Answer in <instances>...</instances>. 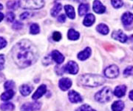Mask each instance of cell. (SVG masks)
I'll return each instance as SVG.
<instances>
[{
    "mask_svg": "<svg viewBox=\"0 0 133 111\" xmlns=\"http://www.w3.org/2000/svg\"><path fill=\"white\" fill-rule=\"evenodd\" d=\"M93 10L97 14H104L106 11V8L103 4L99 1H94L93 2Z\"/></svg>",
    "mask_w": 133,
    "mask_h": 111,
    "instance_id": "14",
    "label": "cell"
},
{
    "mask_svg": "<svg viewBox=\"0 0 133 111\" xmlns=\"http://www.w3.org/2000/svg\"><path fill=\"white\" fill-rule=\"evenodd\" d=\"M124 108V103L121 100L115 101L112 105V111H122Z\"/></svg>",
    "mask_w": 133,
    "mask_h": 111,
    "instance_id": "21",
    "label": "cell"
},
{
    "mask_svg": "<svg viewBox=\"0 0 133 111\" xmlns=\"http://www.w3.org/2000/svg\"><path fill=\"white\" fill-rule=\"evenodd\" d=\"M14 105L12 103H5L0 106V109L2 111H12L14 110Z\"/></svg>",
    "mask_w": 133,
    "mask_h": 111,
    "instance_id": "26",
    "label": "cell"
},
{
    "mask_svg": "<svg viewBox=\"0 0 133 111\" xmlns=\"http://www.w3.org/2000/svg\"><path fill=\"white\" fill-rule=\"evenodd\" d=\"M19 6V1H11V2H8L7 3V7L9 9H13V10H16Z\"/></svg>",
    "mask_w": 133,
    "mask_h": 111,
    "instance_id": "27",
    "label": "cell"
},
{
    "mask_svg": "<svg viewBox=\"0 0 133 111\" xmlns=\"http://www.w3.org/2000/svg\"><path fill=\"white\" fill-rule=\"evenodd\" d=\"M92 50L90 48H86L84 50L81 51L78 54V58L81 61H84L90 56Z\"/></svg>",
    "mask_w": 133,
    "mask_h": 111,
    "instance_id": "15",
    "label": "cell"
},
{
    "mask_svg": "<svg viewBox=\"0 0 133 111\" xmlns=\"http://www.w3.org/2000/svg\"><path fill=\"white\" fill-rule=\"evenodd\" d=\"M68 96H69L70 101H71L72 103H79V102L82 101V98H81V95L75 90H70L69 92Z\"/></svg>",
    "mask_w": 133,
    "mask_h": 111,
    "instance_id": "11",
    "label": "cell"
},
{
    "mask_svg": "<svg viewBox=\"0 0 133 111\" xmlns=\"http://www.w3.org/2000/svg\"><path fill=\"white\" fill-rule=\"evenodd\" d=\"M3 9V5H2L1 3H0V10H2Z\"/></svg>",
    "mask_w": 133,
    "mask_h": 111,
    "instance_id": "42",
    "label": "cell"
},
{
    "mask_svg": "<svg viewBox=\"0 0 133 111\" xmlns=\"http://www.w3.org/2000/svg\"><path fill=\"white\" fill-rule=\"evenodd\" d=\"M15 86V83L13 81H8L5 83V90H12Z\"/></svg>",
    "mask_w": 133,
    "mask_h": 111,
    "instance_id": "31",
    "label": "cell"
},
{
    "mask_svg": "<svg viewBox=\"0 0 133 111\" xmlns=\"http://www.w3.org/2000/svg\"><path fill=\"white\" fill-rule=\"evenodd\" d=\"M44 2L41 0H30V1H22L19 2V6L24 9L30 10H37L44 7Z\"/></svg>",
    "mask_w": 133,
    "mask_h": 111,
    "instance_id": "4",
    "label": "cell"
},
{
    "mask_svg": "<svg viewBox=\"0 0 133 111\" xmlns=\"http://www.w3.org/2000/svg\"><path fill=\"white\" fill-rule=\"evenodd\" d=\"M6 19H7L8 22H14L15 19V14L13 12H11V11L7 13V14H6Z\"/></svg>",
    "mask_w": 133,
    "mask_h": 111,
    "instance_id": "32",
    "label": "cell"
},
{
    "mask_svg": "<svg viewBox=\"0 0 133 111\" xmlns=\"http://www.w3.org/2000/svg\"><path fill=\"white\" fill-rule=\"evenodd\" d=\"M96 30L98 32H99L100 34H103V35H107L109 33V28L107 27V25L105 24H99L96 27Z\"/></svg>",
    "mask_w": 133,
    "mask_h": 111,
    "instance_id": "22",
    "label": "cell"
},
{
    "mask_svg": "<svg viewBox=\"0 0 133 111\" xmlns=\"http://www.w3.org/2000/svg\"><path fill=\"white\" fill-rule=\"evenodd\" d=\"M52 39H53L54 41H56V42L60 41L61 39H62V34H60L59 32H57V31L54 32L52 34Z\"/></svg>",
    "mask_w": 133,
    "mask_h": 111,
    "instance_id": "35",
    "label": "cell"
},
{
    "mask_svg": "<svg viewBox=\"0 0 133 111\" xmlns=\"http://www.w3.org/2000/svg\"><path fill=\"white\" fill-rule=\"evenodd\" d=\"M76 111H95L93 108H92L90 105H83L79 107Z\"/></svg>",
    "mask_w": 133,
    "mask_h": 111,
    "instance_id": "29",
    "label": "cell"
},
{
    "mask_svg": "<svg viewBox=\"0 0 133 111\" xmlns=\"http://www.w3.org/2000/svg\"><path fill=\"white\" fill-rule=\"evenodd\" d=\"M127 91V87L125 85H119L115 87L114 90V94L115 96L121 98L124 96Z\"/></svg>",
    "mask_w": 133,
    "mask_h": 111,
    "instance_id": "16",
    "label": "cell"
},
{
    "mask_svg": "<svg viewBox=\"0 0 133 111\" xmlns=\"http://www.w3.org/2000/svg\"><path fill=\"white\" fill-rule=\"evenodd\" d=\"M58 86L61 88V90L65 91L69 90L72 86V81L68 78H63L59 80Z\"/></svg>",
    "mask_w": 133,
    "mask_h": 111,
    "instance_id": "10",
    "label": "cell"
},
{
    "mask_svg": "<svg viewBox=\"0 0 133 111\" xmlns=\"http://www.w3.org/2000/svg\"><path fill=\"white\" fill-rule=\"evenodd\" d=\"M95 20V18L94 15H92V14H89L86 15L85 18H84V22H83V24L87 27H90V26L94 24Z\"/></svg>",
    "mask_w": 133,
    "mask_h": 111,
    "instance_id": "17",
    "label": "cell"
},
{
    "mask_svg": "<svg viewBox=\"0 0 133 111\" xmlns=\"http://www.w3.org/2000/svg\"><path fill=\"white\" fill-rule=\"evenodd\" d=\"M65 20H66V16H65V15L64 14H61L58 17V21L59 22H61V23L64 22Z\"/></svg>",
    "mask_w": 133,
    "mask_h": 111,
    "instance_id": "39",
    "label": "cell"
},
{
    "mask_svg": "<svg viewBox=\"0 0 133 111\" xmlns=\"http://www.w3.org/2000/svg\"><path fill=\"white\" fill-rule=\"evenodd\" d=\"M124 74L125 76H132L133 75V66H129L124 70Z\"/></svg>",
    "mask_w": 133,
    "mask_h": 111,
    "instance_id": "33",
    "label": "cell"
},
{
    "mask_svg": "<svg viewBox=\"0 0 133 111\" xmlns=\"http://www.w3.org/2000/svg\"><path fill=\"white\" fill-rule=\"evenodd\" d=\"M32 90H33V87L28 84H23L19 87V91L21 93V94L24 96H28L29 94H30Z\"/></svg>",
    "mask_w": 133,
    "mask_h": 111,
    "instance_id": "18",
    "label": "cell"
},
{
    "mask_svg": "<svg viewBox=\"0 0 133 111\" xmlns=\"http://www.w3.org/2000/svg\"><path fill=\"white\" fill-rule=\"evenodd\" d=\"M22 27H23V24L20 21H16L13 24V28L14 30H16L22 28Z\"/></svg>",
    "mask_w": 133,
    "mask_h": 111,
    "instance_id": "34",
    "label": "cell"
},
{
    "mask_svg": "<svg viewBox=\"0 0 133 111\" xmlns=\"http://www.w3.org/2000/svg\"><path fill=\"white\" fill-rule=\"evenodd\" d=\"M5 66V56L0 54V70H3Z\"/></svg>",
    "mask_w": 133,
    "mask_h": 111,
    "instance_id": "36",
    "label": "cell"
},
{
    "mask_svg": "<svg viewBox=\"0 0 133 111\" xmlns=\"http://www.w3.org/2000/svg\"><path fill=\"white\" fill-rule=\"evenodd\" d=\"M95 99L100 103H106L112 99V91L109 87L102 88L95 95Z\"/></svg>",
    "mask_w": 133,
    "mask_h": 111,
    "instance_id": "3",
    "label": "cell"
},
{
    "mask_svg": "<svg viewBox=\"0 0 133 111\" xmlns=\"http://www.w3.org/2000/svg\"><path fill=\"white\" fill-rule=\"evenodd\" d=\"M89 10V5L88 4H81L78 7V14L80 16L87 15Z\"/></svg>",
    "mask_w": 133,
    "mask_h": 111,
    "instance_id": "24",
    "label": "cell"
},
{
    "mask_svg": "<svg viewBox=\"0 0 133 111\" xmlns=\"http://www.w3.org/2000/svg\"><path fill=\"white\" fill-rule=\"evenodd\" d=\"M119 74V68L115 64H112L104 70V75L109 79H115Z\"/></svg>",
    "mask_w": 133,
    "mask_h": 111,
    "instance_id": "5",
    "label": "cell"
},
{
    "mask_svg": "<svg viewBox=\"0 0 133 111\" xmlns=\"http://www.w3.org/2000/svg\"><path fill=\"white\" fill-rule=\"evenodd\" d=\"M112 38L115 40H118L119 42H121L122 43H125L128 40L127 36L121 30L113 31V33L112 34Z\"/></svg>",
    "mask_w": 133,
    "mask_h": 111,
    "instance_id": "8",
    "label": "cell"
},
{
    "mask_svg": "<svg viewBox=\"0 0 133 111\" xmlns=\"http://www.w3.org/2000/svg\"><path fill=\"white\" fill-rule=\"evenodd\" d=\"M80 34L78 32L76 31L74 29L69 30L68 31V38L70 40H77L79 38Z\"/></svg>",
    "mask_w": 133,
    "mask_h": 111,
    "instance_id": "25",
    "label": "cell"
},
{
    "mask_svg": "<svg viewBox=\"0 0 133 111\" xmlns=\"http://www.w3.org/2000/svg\"><path fill=\"white\" fill-rule=\"evenodd\" d=\"M30 16V13H29V12H24L23 14H22L21 16H20V19L21 20H24L26 19H28Z\"/></svg>",
    "mask_w": 133,
    "mask_h": 111,
    "instance_id": "38",
    "label": "cell"
},
{
    "mask_svg": "<svg viewBox=\"0 0 133 111\" xmlns=\"http://www.w3.org/2000/svg\"><path fill=\"white\" fill-rule=\"evenodd\" d=\"M11 56L14 62L19 68L30 66L38 59V53L36 47L28 39H22L14 45Z\"/></svg>",
    "mask_w": 133,
    "mask_h": 111,
    "instance_id": "1",
    "label": "cell"
},
{
    "mask_svg": "<svg viewBox=\"0 0 133 111\" xmlns=\"http://www.w3.org/2000/svg\"><path fill=\"white\" fill-rule=\"evenodd\" d=\"M41 103L33 102V103H25L21 107V111H36L41 108Z\"/></svg>",
    "mask_w": 133,
    "mask_h": 111,
    "instance_id": "7",
    "label": "cell"
},
{
    "mask_svg": "<svg viewBox=\"0 0 133 111\" xmlns=\"http://www.w3.org/2000/svg\"><path fill=\"white\" fill-rule=\"evenodd\" d=\"M51 58L55 61L58 64H61L64 61V56L58 50H53L51 53Z\"/></svg>",
    "mask_w": 133,
    "mask_h": 111,
    "instance_id": "12",
    "label": "cell"
},
{
    "mask_svg": "<svg viewBox=\"0 0 133 111\" xmlns=\"http://www.w3.org/2000/svg\"><path fill=\"white\" fill-rule=\"evenodd\" d=\"M121 21L124 27L127 28V27L131 26L133 24V14L130 12L124 13L121 16Z\"/></svg>",
    "mask_w": 133,
    "mask_h": 111,
    "instance_id": "9",
    "label": "cell"
},
{
    "mask_svg": "<svg viewBox=\"0 0 133 111\" xmlns=\"http://www.w3.org/2000/svg\"><path fill=\"white\" fill-rule=\"evenodd\" d=\"M111 3L115 8H120L124 5V2L122 1H119V0H112V1H111Z\"/></svg>",
    "mask_w": 133,
    "mask_h": 111,
    "instance_id": "30",
    "label": "cell"
},
{
    "mask_svg": "<svg viewBox=\"0 0 133 111\" xmlns=\"http://www.w3.org/2000/svg\"><path fill=\"white\" fill-rule=\"evenodd\" d=\"M14 91L13 90H7L5 93H3L2 95H1V99L2 101H8L10 99H11L14 96Z\"/></svg>",
    "mask_w": 133,
    "mask_h": 111,
    "instance_id": "20",
    "label": "cell"
},
{
    "mask_svg": "<svg viewBox=\"0 0 133 111\" xmlns=\"http://www.w3.org/2000/svg\"><path fill=\"white\" fill-rule=\"evenodd\" d=\"M40 31V28L38 24L36 23H33L30 25V33L31 34H38Z\"/></svg>",
    "mask_w": 133,
    "mask_h": 111,
    "instance_id": "28",
    "label": "cell"
},
{
    "mask_svg": "<svg viewBox=\"0 0 133 111\" xmlns=\"http://www.w3.org/2000/svg\"><path fill=\"white\" fill-rule=\"evenodd\" d=\"M62 70L64 72H67L70 74H76L78 72V66L77 64V63L73 62V61H70L69 62H67L65 66H64L62 68Z\"/></svg>",
    "mask_w": 133,
    "mask_h": 111,
    "instance_id": "6",
    "label": "cell"
},
{
    "mask_svg": "<svg viewBox=\"0 0 133 111\" xmlns=\"http://www.w3.org/2000/svg\"><path fill=\"white\" fill-rule=\"evenodd\" d=\"M62 6L60 3H56L54 6L52 7V8L51 9V11H50V14H51V16H52L53 17L56 16L58 13L62 10Z\"/></svg>",
    "mask_w": 133,
    "mask_h": 111,
    "instance_id": "23",
    "label": "cell"
},
{
    "mask_svg": "<svg viewBox=\"0 0 133 111\" xmlns=\"http://www.w3.org/2000/svg\"><path fill=\"white\" fill-rule=\"evenodd\" d=\"M6 45H7V41L4 38L0 37V50L4 48Z\"/></svg>",
    "mask_w": 133,
    "mask_h": 111,
    "instance_id": "37",
    "label": "cell"
},
{
    "mask_svg": "<svg viewBox=\"0 0 133 111\" xmlns=\"http://www.w3.org/2000/svg\"><path fill=\"white\" fill-rule=\"evenodd\" d=\"M46 91H47V86L44 84H42L34 93V94L33 95V99L37 100L38 99H40L44 93H46Z\"/></svg>",
    "mask_w": 133,
    "mask_h": 111,
    "instance_id": "13",
    "label": "cell"
},
{
    "mask_svg": "<svg viewBox=\"0 0 133 111\" xmlns=\"http://www.w3.org/2000/svg\"><path fill=\"white\" fill-rule=\"evenodd\" d=\"M64 10L66 12V15L68 16V17L71 19H75L76 17V12H75V9L74 8L71 6V5H65L64 6Z\"/></svg>",
    "mask_w": 133,
    "mask_h": 111,
    "instance_id": "19",
    "label": "cell"
},
{
    "mask_svg": "<svg viewBox=\"0 0 133 111\" xmlns=\"http://www.w3.org/2000/svg\"><path fill=\"white\" fill-rule=\"evenodd\" d=\"M105 79L97 74H84L78 79V82L83 86L95 87L104 84Z\"/></svg>",
    "mask_w": 133,
    "mask_h": 111,
    "instance_id": "2",
    "label": "cell"
},
{
    "mask_svg": "<svg viewBox=\"0 0 133 111\" xmlns=\"http://www.w3.org/2000/svg\"><path fill=\"white\" fill-rule=\"evenodd\" d=\"M132 111H133V108H132Z\"/></svg>",
    "mask_w": 133,
    "mask_h": 111,
    "instance_id": "43",
    "label": "cell"
},
{
    "mask_svg": "<svg viewBox=\"0 0 133 111\" xmlns=\"http://www.w3.org/2000/svg\"><path fill=\"white\" fill-rule=\"evenodd\" d=\"M129 98L132 101H133V90L130 91L129 94Z\"/></svg>",
    "mask_w": 133,
    "mask_h": 111,
    "instance_id": "40",
    "label": "cell"
},
{
    "mask_svg": "<svg viewBox=\"0 0 133 111\" xmlns=\"http://www.w3.org/2000/svg\"><path fill=\"white\" fill-rule=\"evenodd\" d=\"M4 18H5V16H4V14H2V13H0V22Z\"/></svg>",
    "mask_w": 133,
    "mask_h": 111,
    "instance_id": "41",
    "label": "cell"
}]
</instances>
